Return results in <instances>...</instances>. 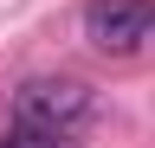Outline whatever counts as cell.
<instances>
[{
	"label": "cell",
	"mask_w": 155,
	"mask_h": 148,
	"mask_svg": "<svg viewBox=\"0 0 155 148\" xmlns=\"http://www.w3.org/2000/svg\"><path fill=\"white\" fill-rule=\"evenodd\" d=\"M91 116H97V97H91V84H78V77H26L13 90V122H26V129H39V135H52V142L84 135Z\"/></svg>",
	"instance_id": "cell-1"
},
{
	"label": "cell",
	"mask_w": 155,
	"mask_h": 148,
	"mask_svg": "<svg viewBox=\"0 0 155 148\" xmlns=\"http://www.w3.org/2000/svg\"><path fill=\"white\" fill-rule=\"evenodd\" d=\"M84 39L110 58H129L155 39V0H91L84 7Z\"/></svg>",
	"instance_id": "cell-2"
}]
</instances>
